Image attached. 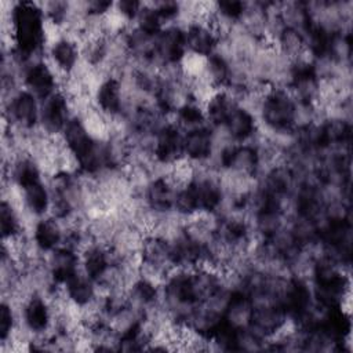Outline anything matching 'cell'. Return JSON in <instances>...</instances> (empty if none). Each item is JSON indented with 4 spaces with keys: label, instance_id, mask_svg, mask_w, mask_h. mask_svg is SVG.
<instances>
[{
    "label": "cell",
    "instance_id": "5b68a950",
    "mask_svg": "<svg viewBox=\"0 0 353 353\" xmlns=\"http://www.w3.org/2000/svg\"><path fill=\"white\" fill-rule=\"evenodd\" d=\"M226 123L234 139H245L254 131V120L245 109H234Z\"/></svg>",
    "mask_w": 353,
    "mask_h": 353
},
{
    "label": "cell",
    "instance_id": "7a4b0ae2",
    "mask_svg": "<svg viewBox=\"0 0 353 353\" xmlns=\"http://www.w3.org/2000/svg\"><path fill=\"white\" fill-rule=\"evenodd\" d=\"M11 116L23 127H30L37 116L34 98L29 92H19L10 103Z\"/></svg>",
    "mask_w": 353,
    "mask_h": 353
},
{
    "label": "cell",
    "instance_id": "3957f363",
    "mask_svg": "<svg viewBox=\"0 0 353 353\" xmlns=\"http://www.w3.org/2000/svg\"><path fill=\"white\" fill-rule=\"evenodd\" d=\"M50 309L43 299L34 296L25 305V321L28 327L36 332L47 330L50 324Z\"/></svg>",
    "mask_w": 353,
    "mask_h": 353
},
{
    "label": "cell",
    "instance_id": "6da1fadb",
    "mask_svg": "<svg viewBox=\"0 0 353 353\" xmlns=\"http://www.w3.org/2000/svg\"><path fill=\"white\" fill-rule=\"evenodd\" d=\"M25 83L28 84L29 90L33 94L46 99L47 97H50V92L52 90L54 74L48 66H46L43 63H37V65H33L26 72Z\"/></svg>",
    "mask_w": 353,
    "mask_h": 353
},
{
    "label": "cell",
    "instance_id": "30bf717a",
    "mask_svg": "<svg viewBox=\"0 0 353 353\" xmlns=\"http://www.w3.org/2000/svg\"><path fill=\"white\" fill-rule=\"evenodd\" d=\"M11 328H12V312L8 305L3 303V307H1V336H3V339H6L8 334H11Z\"/></svg>",
    "mask_w": 353,
    "mask_h": 353
},
{
    "label": "cell",
    "instance_id": "9c48e42d",
    "mask_svg": "<svg viewBox=\"0 0 353 353\" xmlns=\"http://www.w3.org/2000/svg\"><path fill=\"white\" fill-rule=\"evenodd\" d=\"M218 10L226 18H237L244 11V4L239 1H223L218 4Z\"/></svg>",
    "mask_w": 353,
    "mask_h": 353
},
{
    "label": "cell",
    "instance_id": "8992f818",
    "mask_svg": "<svg viewBox=\"0 0 353 353\" xmlns=\"http://www.w3.org/2000/svg\"><path fill=\"white\" fill-rule=\"evenodd\" d=\"M97 98L102 110L116 113L120 108V87L117 81L113 79L103 81L97 92Z\"/></svg>",
    "mask_w": 353,
    "mask_h": 353
},
{
    "label": "cell",
    "instance_id": "52a82bcc",
    "mask_svg": "<svg viewBox=\"0 0 353 353\" xmlns=\"http://www.w3.org/2000/svg\"><path fill=\"white\" fill-rule=\"evenodd\" d=\"M23 201L28 210H30L36 215L46 212L50 205L48 194L46 189L40 185V182L33 183L23 189Z\"/></svg>",
    "mask_w": 353,
    "mask_h": 353
},
{
    "label": "cell",
    "instance_id": "ba28073f",
    "mask_svg": "<svg viewBox=\"0 0 353 353\" xmlns=\"http://www.w3.org/2000/svg\"><path fill=\"white\" fill-rule=\"evenodd\" d=\"M36 244L43 250H50L55 247L61 240V232L55 221H41L34 230Z\"/></svg>",
    "mask_w": 353,
    "mask_h": 353
},
{
    "label": "cell",
    "instance_id": "277c9868",
    "mask_svg": "<svg viewBox=\"0 0 353 353\" xmlns=\"http://www.w3.org/2000/svg\"><path fill=\"white\" fill-rule=\"evenodd\" d=\"M183 148L192 159L203 160L211 152V137L207 130L197 128L186 135L183 141Z\"/></svg>",
    "mask_w": 353,
    "mask_h": 353
}]
</instances>
